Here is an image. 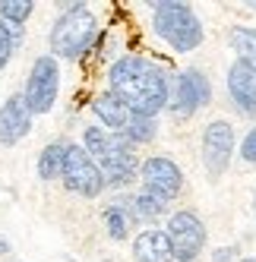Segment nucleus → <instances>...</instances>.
<instances>
[{
    "label": "nucleus",
    "mask_w": 256,
    "mask_h": 262,
    "mask_svg": "<svg viewBox=\"0 0 256 262\" xmlns=\"http://www.w3.org/2000/svg\"><path fill=\"white\" fill-rule=\"evenodd\" d=\"M57 92H60V67H57V57H38L32 63V73H29V82H26V92L23 98L35 114H48L57 101Z\"/></svg>",
    "instance_id": "7"
},
{
    "label": "nucleus",
    "mask_w": 256,
    "mask_h": 262,
    "mask_svg": "<svg viewBox=\"0 0 256 262\" xmlns=\"http://www.w3.org/2000/svg\"><path fill=\"white\" fill-rule=\"evenodd\" d=\"M155 129H158V120L155 117H136L133 114L120 136L130 142V145H139V142H152L155 139Z\"/></svg>",
    "instance_id": "19"
},
{
    "label": "nucleus",
    "mask_w": 256,
    "mask_h": 262,
    "mask_svg": "<svg viewBox=\"0 0 256 262\" xmlns=\"http://www.w3.org/2000/svg\"><path fill=\"white\" fill-rule=\"evenodd\" d=\"M231 48L237 54V63H244L247 70L256 73V29H244V26H237L231 29Z\"/></svg>",
    "instance_id": "15"
},
{
    "label": "nucleus",
    "mask_w": 256,
    "mask_h": 262,
    "mask_svg": "<svg viewBox=\"0 0 256 262\" xmlns=\"http://www.w3.org/2000/svg\"><path fill=\"white\" fill-rule=\"evenodd\" d=\"M139 177H142V190L152 193L155 199L161 202H171L180 196L184 190V174H180V167L174 158L168 155H152L139 164Z\"/></svg>",
    "instance_id": "8"
},
{
    "label": "nucleus",
    "mask_w": 256,
    "mask_h": 262,
    "mask_svg": "<svg viewBox=\"0 0 256 262\" xmlns=\"http://www.w3.org/2000/svg\"><path fill=\"white\" fill-rule=\"evenodd\" d=\"M253 209H256V196H253Z\"/></svg>",
    "instance_id": "26"
},
{
    "label": "nucleus",
    "mask_w": 256,
    "mask_h": 262,
    "mask_svg": "<svg viewBox=\"0 0 256 262\" xmlns=\"http://www.w3.org/2000/svg\"><path fill=\"white\" fill-rule=\"evenodd\" d=\"M241 158L247 164H256V126L250 129V133L244 136V145H241Z\"/></svg>",
    "instance_id": "22"
},
{
    "label": "nucleus",
    "mask_w": 256,
    "mask_h": 262,
    "mask_svg": "<svg viewBox=\"0 0 256 262\" xmlns=\"http://www.w3.org/2000/svg\"><path fill=\"white\" fill-rule=\"evenodd\" d=\"M234 256H237L234 247H222V250H215V253H212V262H234Z\"/></svg>",
    "instance_id": "23"
},
{
    "label": "nucleus",
    "mask_w": 256,
    "mask_h": 262,
    "mask_svg": "<svg viewBox=\"0 0 256 262\" xmlns=\"http://www.w3.org/2000/svg\"><path fill=\"white\" fill-rule=\"evenodd\" d=\"M32 10H35L32 0H4V4H0V19L7 26H23L32 16Z\"/></svg>",
    "instance_id": "20"
},
{
    "label": "nucleus",
    "mask_w": 256,
    "mask_h": 262,
    "mask_svg": "<svg viewBox=\"0 0 256 262\" xmlns=\"http://www.w3.org/2000/svg\"><path fill=\"white\" fill-rule=\"evenodd\" d=\"M23 41V26H7L0 19V70H4L13 57V48Z\"/></svg>",
    "instance_id": "21"
},
{
    "label": "nucleus",
    "mask_w": 256,
    "mask_h": 262,
    "mask_svg": "<svg viewBox=\"0 0 256 262\" xmlns=\"http://www.w3.org/2000/svg\"><path fill=\"white\" fill-rule=\"evenodd\" d=\"M114 95L130 107L136 117H158L161 107L171 101V79L158 63L149 57H120L114 60L111 73H108Z\"/></svg>",
    "instance_id": "1"
},
{
    "label": "nucleus",
    "mask_w": 256,
    "mask_h": 262,
    "mask_svg": "<svg viewBox=\"0 0 256 262\" xmlns=\"http://www.w3.org/2000/svg\"><path fill=\"white\" fill-rule=\"evenodd\" d=\"M228 95L241 114L256 117V73L234 60L228 70Z\"/></svg>",
    "instance_id": "12"
},
{
    "label": "nucleus",
    "mask_w": 256,
    "mask_h": 262,
    "mask_svg": "<svg viewBox=\"0 0 256 262\" xmlns=\"http://www.w3.org/2000/svg\"><path fill=\"white\" fill-rule=\"evenodd\" d=\"M82 148L89 152V158L101 167L104 183L114 186V190H123V186H130L139 177V161H136L133 145L120 133L104 129L101 123L82 129Z\"/></svg>",
    "instance_id": "2"
},
{
    "label": "nucleus",
    "mask_w": 256,
    "mask_h": 262,
    "mask_svg": "<svg viewBox=\"0 0 256 262\" xmlns=\"http://www.w3.org/2000/svg\"><path fill=\"white\" fill-rule=\"evenodd\" d=\"M152 13V26L158 32V38H164L174 51L187 54L196 51L203 45V23L193 13L190 4H180V0H168V4H149Z\"/></svg>",
    "instance_id": "3"
},
{
    "label": "nucleus",
    "mask_w": 256,
    "mask_h": 262,
    "mask_svg": "<svg viewBox=\"0 0 256 262\" xmlns=\"http://www.w3.org/2000/svg\"><path fill=\"white\" fill-rule=\"evenodd\" d=\"M133 212H126L123 205H108L104 209V224H108V234H111V240H126L130 237V224H133Z\"/></svg>",
    "instance_id": "17"
},
{
    "label": "nucleus",
    "mask_w": 256,
    "mask_h": 262,
    "mask_svg": "<svg viewBox=\"0 0 256 262\" xmlns=\"http://www.w3.org/2000/svg\"><path fill=\"white\" fill-rule=\"evenodd\" d=\"M63 186L70 193H76L82 199H95L101 196L104 190V174H101V167L89 158V152L82 145H67V155H63V174H60Z\"/></svg>",
    "instance_id": "5"
},
{
    "label": "nucleus",
    "mask_w": 256,
    "mask_h": 262,
    "mask_svg": "<svg viewBox=\"0 0 256 262\" xmlns=\"http://www.w3.org/2000/svg\"><path fill=\"white\" fill-rule=\"evenodd\" d=\"M212 98V85H209V76L203 70H184L180 76L174 79V89H171V107H174V114L180 117H190L196 114V111H203Z\"/></svg>",
    "instance_id": "9"
},
{
    "label": "nucleus",
    "mask_w": 256,
    "mask_h": 262,
    "mask_svg": "<svg viewBox=\"0 0 256 262\" xmlns=\"http://www.w3.org/2000/svg\"><path fill=\"white\" fill-rule=\"evenodd\" d=\"M164 234H168L174 262H196V256L206 247V224L199 221L196 212H187V209H180L168 218Z\"/></svg>",
    "instance_id": "6"
},
{
    "label": "nucleus",
    "mask_w": 256,
    "mask_h": 262,
    "mask_svg": "<svg viewBox=\"0 0 256 262\" xmlns=\"http://www.w3.org/2000/svg\"><path fill=\"white\" fill-rule=\"evenodd\" d=\"M29 129H32V111L23 98V92H16V95H10L4 101V107H0V142L16 145Z\"/></svg>",
    "instance_id": "11"
},
{
    "label": "nucleus",
    "mask_w": 256,
    "mask_h": 262,
    "mask_svg": "<svg viewBox=\"0 0 256 262\" xmlns=\"http://www.w3.org/2000/svg\"><path fill=\"white\" fill-rule=\"evenodd\" d=\"M130 205H133V218H136V221H158V218L164 215V205H168V202H161V199H155L152 193L139 190Z\"/></svg>",
    "instance_id": "18"
},
{
    "label": "nucleus",
    "mask_w": 256,
    "mask_h": 262,
    "mask_svg": "<svg viewBox=\"0 0 256 262\" xmlns=\"http://www.w3.org/2000/svg\"><path fill=\"white\" fill-rule=\"evenodd\" d=\"M234 152V129L228 120H212L203 133V164L212 177L225 174Z\"/></svg>",
    "instance_id": "10"
},
{
    "label": "nucleus",
    "mask_w": 256,
    "mask_h": 262,
    "mask_svg": "<svg viewBox=\"0 0 256 262\" xmlns=\"http://www.w3.org/2000/svg\"><path fill=\"white\" fill-rule=\"evenodd\" d=\"M92 111H95V117L101 120V126L104 129H111V133H123L126 129V123H130V107H126L114 92H104V95H98L95 98V104H92Z\"/></svg>",
    "instance_id": "14"
},
{
    "label": "nucleus",
    "mask_w": 256,
    "mask_h": 262,
    "mask_svg": "<svg viewBox=\"0 0 256 262\" xmlns=\"http://www.w3.org/2000/svg\"><path fill=\"white\" fill-rule=\"evenodd\" d=\"M63 155H67V145L63 142L45 145L41 155H38V177L41 180H57L63 174Z\"/></svg>",
    "instance_id": "16"
},
{
    "label": "nucleus",
    "mask_w": 256,
    "mask_h": 262,
    "mask_svg": "<svg viewBox=\"0 0 256 262\" xmlns=\"http://www.w3.org/2000/svg\"><path fill=\"white\" fill-rule=\"evenodd\" d=\"M95 35H98V23L86 10V4H70L67 13L51 29V51H54V57L76 60L79 54L89 51Z\"/></svg>",
    "instance_id": "4"
},
{
    "label": "nucleus",
    "mask_w": 256,
    "mask_h": 262,
    "mask_svg": "<svg viewBox=\"0 0 256 262\" xmlns=\"http://www.w3.org/2000/svg\"><path fill=\"white\" fill-rule=\"evenodd\" d=\"M7 253H10V240L0 237V256H7Z\"/></svg>",
    "instance_id": "24"
},
{
    "label": "nucleus",
    "mask_w": 256,
    "mask_h": 262,
    "mask_svg": "<svg viewBox=\"0 0 256 262\" xmlns=\"http://www.w3.org/2000/svg\"><path fill=\"white\" fill-rule=\"evenodd\" d=\"M241 262H256V256H247V259H241Z\"/></svg>",
    "instance_id": "25"
},
{
    "label": "nucleus",
    "mask_w": 256,
    "mask_h": 262,
    "mask_svg": "<svg viewBox=\"0 0 256 262\" xmlns=\"http://www.w3.org/2000/svg\"><path fill=\"white\" fill-rule=\"evenodd\" d=\"M133 259H136V262H174L168 234L158 231V228L142 231V234L133 240Z\"/></svg>",
    "instance_id": "13"
}]
</instances>
